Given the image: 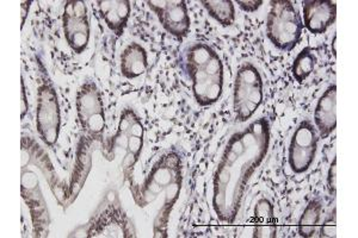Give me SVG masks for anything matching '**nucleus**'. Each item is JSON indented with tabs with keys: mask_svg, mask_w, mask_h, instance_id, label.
<instances>
[{
	"mask_svg": "<svg viewBox=\"0 0 358 238\" xmlns=\"http://www.w3.org/2000/svg\"><path fill=\"white\" fill-rule=\"evenodd\" d=\"M270 141L271 126L265 117L229 138L213 179V207L220 222H236L250 179L264 161Z\"/></svg>",
	"mask_w": 358,
	"mask_h": 238,
	"instance_id": "obj_1",
	"label": "nucleus"
},
{
	"mask_svg": "<svg viewBox=\"0 0 358 238\" xmlns=\"http://www.w3.org/2000/svg\"><path fill=\"white\" fill-rule=\"evenodd\" d=\"M183 186V162L177 150H169L152 165L141 184H131V197L140 209H145L165 194L163 206L155 219V237H167L171 212Z\"/></svg>",
	"mask_w": 358,
	"mask_h": 238,
	"instance_id": "obj_2",
	"label": "nucleus"
},
{
	"mask_svg": "<svg viewBox=\"0 0 358 238\" xmlns=\"http://www.w3.org/2000/svg\"><path fill=\"white\" fill-rule=\"evenodd\" d=\"M182 67L192 80L199 105L207 107L219 101L224 91V64L210 45H190L184 53Z\"/></svg>",
	"mask_w": 358,
	"mask_h": 238,
	"instance_id": "obj_3",
	"label": "nucleus"
},
{
	"mask_svg": "<svg viewBox=\"0 0 358 238\" xmlns=\"http://www.w3.org/2000/svg\"><path fill=\"white\" fill-rule=\"evenodd\" d=\"M69 237L134 238L136 230L123 209L117 192L111 190L104 195L86 224L79 226Z\"/></svg>",
	"mask_w": 358,
	"mask_h": 238,
	"instance_id": "obj_4",
	"label": "nucleus"
},
{
	"mask_svg": "<svg viewBox=\"0 0 358 238\" xmlns=\"http://www.w3.org/2000/svg\"><path fill=\"white\" fill-rule=\"evenodd\" d=\"M38 65V86H37L36 129L38 136L45 146L54 148L57 146L62 131V111L57 96L48 70L42 61L37 60Z\"/></svg>",
	"mask_w": 358,
	"mask_h": 238,
	"instance_id": "obj_5",
	"label": "nucleus"
},
{
	"mask_svg": "<svg viewBox=\"0 0 358 238\" xmlns=\"http://www.w3.org/2000/svg\"><path fill=\"white\" fill-rule=\"evenodd\" d=\"M303 22L289 0L270 1L266 17V36L282 52H292L301 42Z\"/></svg>",
	"mask_w": 358,
	"mask_h": 238,
	"instance_id": "obj_6",
	"label": "nucleus"
},
{
	"mask_svg": "<svg viewBox=\"0 0 358 238\" xmlns=\"http://www.w3.org/2000/svg\"><path fill=\"white\" fill-rule=\"evenodd\" d=\"M76 109L83 137L94 143H103L106 128V109L102 92L94 80L87 79L78 89Z\"/></svg>",
	"mask_w": 358,
	"mask_h": 238,
	"instance_id": "obj_7",
	"label": "nucleus"
},
{
	"mask_svg": "<svg viewBox=\"0 0 358 238\" xmlns=\"http://www.w3.org/2000/svg\"><path fill=\"white\" fill-rule=\"evenodd\" d=\"M264 99V81L251 62H245L236 72L233 87V110L239 123L253 117Z\"/></svg>",
	"mask_w": 358,
	"mask_h": 238,
	"instance_id": "obj_8",
	"label": "nucleus"
},
{
	"mask_svg": "<svg viewBox=\"0 0 358 238\" xmlns=\"http://www.w3.org/2000/svg\"><path fill=\"white\" fill-rule=\"evenodd\" d=\"M21 194L30 212L34 237H48L50 216L47 202L36 172L29 170L28 167H22Z\"/></svg>",
	"mask_w": 358,
	"mask_h": 238,
	"instance_id": "obj_9",
	"label": "nucleus"
},
{
	"mask_svg": "<svg viewBox=\"0 0 358 238\" xmlns=\"http://www.w3.org/2000/svg\"><path fill=\"white\" fill-rule=\"evenodd\" d=\"M320 137L313 121L303 119L296 126L290 140L288 163L295 174H303L310 170L317 158Z\"/></svg>",
	"mask_w": 358,
	"mask_h": 238,
	"instance_id": "obj_10",
	"label": "nucleus"
},
{
	"mask_svg": "<svg viewBox=\"0 0 358 238\" xmlns=\"http://www.w3.org/2000/svg\"><path fill=\"white\" fill-rule=\"evenodd\" d=\"M62 30L69 48L76 54L84 53L91 37L89 10L85 1H66L62 13Z\"/></svg>",
	"mask_w": 358,
	"mask_h": 238,
	"instance_id": "obj_11",
	"label": "nucleus"
},
{
	"mask_svg": "<svg viewBox=\"0 0 358 238\" xmlns=\"http://www.w3.org/2000/svg\"><path fill=\"white\" fill-rule=\"evenodd\" d=\"M147 6L157 15L166 33L183 40L190 33L192 20L184 0H147Z\"/></svg>",
	"mask_w": 358,
	"mask_h": 238,
	"instance_id": "obj_12",
	"label": "nucleus"
},
{
	"mask_svg": "<svg viewBox=\"0 0 358 238\" xmlns=\"http://www.w3.org/2000/svg\"><path fill=\"white\" fill-rule=\"evenodd\" d=\"M37 165L43 175H47L50 190L62 205H69V190H66L62 181L54 172L53 165L49 160L48 154L38 146L34 138L29 136L22 137V165Z\"/></svg>",
	"mask_w": 358,
	"mask_h": 238,
	"instance_id": "obj_13",
	"label": "nucleus"
},
{
	"mask_svg": "<svg viewBox=\"0 0 358 238\" xmlns=\"http://www.w3.org/2000/svg\"><path fill=\"white\" fill-rule=\"evenodd\" d=\"M303 27L314 35L325 34L337 20V5L329 0H305Z\"/></svg>",
	"mask_w": 358,
	"mask_h": 238,
	"instance_id": "obj_14",
	"label": "nucleus"
},
{
	"mask_svg": "<svg viewBox=\"0 0 358 238\" xmlns=\"http://www.w3.org/2000/svg\"><path fill=\"white\" fill-rule=\"evenodd\" d=\"M314 126L319 137H330L337 129V85L332 84L319 98L314 111Z\"/></svg>",
	"mask_w": 358,
	"mask_h": 238,
	"instance_id": "obj_15",
	"label": "nucleus"
},
{
	"mask_svg": "<svg viewBox=\"0 0 358 238\" xmlns=\"http://www.w3.org/2000/svg\"><path fill=\"white\" fill-rule=\"evenodd\" d=\"M98 13L110 31L121 37L131 18V3L129 0H99Z\"/></svg>",
	"mask_w": 358,
	"mask_h": 238,
	"instance_id": "obj_16",
	"label": "nucleus"
},
{
	"mask_svg": "<svg viewBox=\"0 0 358 238\" xmlns=\"http://www.w3.org/2000/svg\"><path fill=\"white\" fill-rule=\"evenodd\" d=\"M148 68V55L146 49L136 42L127 45L121 54L120 69L123 77L133 80L146 73Z\"/></svg>",
	"mask_w": 358,
	"mask_h": 238,
	"instance_id": "obj_17",
	"label": "nucleus"
},
{
	"mask_svg": "<svg viewBox=\"0 0 358 238\" xmlns=\"http://www.w3.org/2000/svg\"><path fill=\"white\" fill-rule=\"evenodd\" d=\"M276 236L277 224L273 202L266 198L259 199L255 206L253 237L275 238Z\"/></svg>",
	"mask_w": 358,
	"mask_h": 238,
	"instance_id": "obj_18",
	"label": "nucleus"
},
{
	"mask_svg": "<svg viewBox=\"0 0 358 238\" xmlns=\"http://www.w3.org/2000/svg\"><path fill=\"white\" fill-rule=\"evenodd\" d=\"M322 214H324L322 199L319 197L310 199L302 212L301 217L299 219V225H297L299 235L303 238L315 237L322 222Z\"/></svg>",
	"mask_w": 358,
	"mask_h": 238,
	"instance_id": "obj_19",
	"label": "nucleus"
},
{
	"mask_svg": "<svg viewBox=\"0 0 358 238\" xmlns=\"http://www.w3.org/2000/svg\"><path fill=\"white\" fill-rule=\"evenodd\" d=\"M208 15L224 28L232 27L236 22V8L231 0H202Z\"/></svg>",
	"mask_w": 358,
	"mask_h": 238,
	"instance_id": "obj_20",
	"label": "nucleus"
},
{
	"mask_svg": "<svg viewBox=\"0 0 358 238\" xmlns=\"http://www.w3.org/2000/svg\"><path fill=\"white\" fill-rule=\"evenodd\" d=\"M317 62V55L314 54L313 49L310 47L302 49L301 52L297 54L293 66H292V74H293L294 79L299 84H302L307 77H310V74L313 73Z\"/></svg>",
	"mask_w": 358,
	"mask_h": 238,
	"instance_id": "obj_21",
	"label": "nucleus"
},
{
	"mask_svg": "<svg viewBox=\"0 0 358 238\" xmlns=\"http://www.w3.org/2000/svg\"><path fill=\"white\" fill-rule=\"evenodd\" d=\"M319 237H337V207H334V210L331 211L330 214H327V217L324 219L319 230Z\"/></svg>",
	"mask_w": 358,
	"mask_h": 238,
	"instance_id": "obj_22",
	"label": "nucleus"
},
{
	"mask_svg": "<svg viewBox=\"0 0 358 238\" xmlns=\"http://www.w3.org/2000/svg\"><path fill=\"white\" fill-rule=\"evenodd\" d=\"M326 186L331 197H336L337 194V158H334L331 162L327 179H326Z\"/></svg>",
	"mask_w": 358,
	"mask_h": 238,
	"instance_id": "obj_23",
	"label": "nucleus"
},
{
	"mask_svg": "<svg viewBox=\"0 0 358 238\" xmlns=\"http://www.w3.org/2000/svg\"><path fill=\"white\" fill-rule=\"evenodd\" d=\"M236 4L239 5V8L245 13H256L257 10L264 4V1L263 0H246V1L238 0Z\"/></svg>",
	"mask_w": 358,
	"mask_h": 238,
	"instance_id": "obj_24",
	"label": "nucleus"
},
{
	"mask_svg": "<svg viewBox=\"0 0 358 238\" xmlns=\"http://www.w3.org/2000/svg\"><path fill=\"white\" fill-rule=\"evenodd\" d=\"M28 97H27V87H25L24 77H21V121L24 119L28 113Z\"/></svg>",
	"mask_w": 358,
	"mask_h": 238,
	"instance_id": "obj_25",
	"label": "nucleus"
},
{
	"mask_svg": "<svg viewBox=\"0 0 358 238\" xmlns=\"http://www.w3.org/2000/svg\"><path fill=\"white\" fill-rule=\"evenodd\" d=\"M33 4V1H23L21 5L22 22L21 29L24 28L25 20L28 18L29 8Z\"/></svg>",
	"mask_w": 358,
	"mask_h": 238,
	"instance_id": "obj_26",
	"label": "nucleus"
},
{
	"mask_svg": "<svg viewBox=\"0 0 358 238\" xmlns=\"http://www.w3.org/2000/svg\"><path fill=\"white\" fill-rule=\"evenodd\" d=\"M336 42H337V35H334V40H332V47H334V57H337V49H336Z\"/></svg>",
	"mask_w": 358,
	"mask_h": 238,
	"instance_id": "obj_27",
	"label": "nucleus"
}]
</instances>
